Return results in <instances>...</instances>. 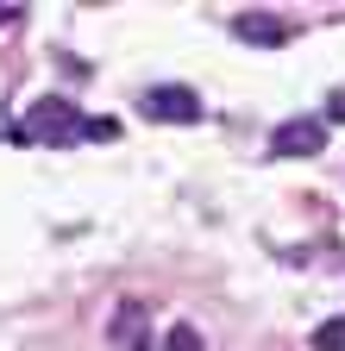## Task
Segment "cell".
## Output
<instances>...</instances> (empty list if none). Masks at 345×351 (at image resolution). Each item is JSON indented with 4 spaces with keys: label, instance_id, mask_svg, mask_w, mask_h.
<instances>
[{
    "label": "cell",
    "instance_id": "4",
    "mask_svg": "<svg viewBox=\"0 0 345 351\" xmlns=\"http://www.w3.org/2000/svg\"><path fill=\"white\" fill-rule=\"evenodd\" d=\"M145 326H151V307H145V301H119V314H113L107 339H113L119 351H145V345H151V332H145Z\"/></svg>",
    "mask_w": 345,
    "mask_h": 351
},
{
    "label": "cell",
    "instance_id": "5",
    "mask_svg": "<svg viewBox=\"0 0 345 351\" xmlns=\"http://www.w3.org/2000/svg\"><path fill=\"white\" fill-rule=\"evenodd\" d=\"M239 38H251V44H283V38H289V25H283V19H270V13H245V19H239Z\"/></svg>",
    "mask_w": 345,
    "mask_h": 351
},
{
    "label": "cell",
    "instance_id": "3",
    "mask_svg": "<svg viewBox=\"0 0 345 351\" xmlns=\"http://www.w3.org/2000/svg\"><path fill=\"white\" fill-rule=\"evenodd\" d=\"M326 145V119H283L270 132V157H314Z\"/></svg>",
    "mask_w": 345,
    "mask_h": 351
},
{
    "label": "cell",
    "instance_id": "9",
    "mask_svg": "<svg viewBox=\"0 0 345 351\" xmlns=\"http://www.w3.org/2000/svg\"><path fill=\"white\" fill-rule=\"evenodd\" d=\"M0 19H19V7H0Z\"/></svg>",
    "mask_w": 345,
    "mask_h": 351
},
{
    "label": "cell",
    "instance_id": "8",
    "mask_svg": "<svg viewBox=\"0 0 345 351\" xmlns=\"http://www.w3.org/2000/svg\"><path fill=\"white\" fill-rule=\"evenodd\" d=\"M333 119H345V95H339V101H333Z\"/></svg>",
    "mask_w": 345,
    "mask_h": 351
},
{
    "label": "cell",
    "instance_id": "2",
    "mask_svg": "<svg viewBox=\"0 0 345 351\" xmlns=\"http://www.w3.org/2000/svg\"><path fill=\"white\" fill-rule=\"evenodd\" d=\"M151 119H169V125H195L201 119V95L195 88H182V82H157V88H145V101H139Z\"/></svg>",
    "mask_w": 345,
    "mask_h": 351
},
{
    "label": "cell",
    "instance_id": "1",
    "mask_svg": "<svg viewBox=\"0 0 345 351\" xmlns=\"http://www.w3.org/2000/svg\"><path fill=\"white\" fill-rule=\"evenodd\" d=\"M25 138H45V145H69V138H88V119H82L69 101H38L25 113Z\"/></svg>",
    "mask_w": 345,
    "mask_h": 351
},
{
    "label": "cell",
    "instance_id": "6",
    "mask_svg": "<svg viewBox=\"0 0 345 351\" xmlns=\"http://www.w3.org/2000/svg\"><path fill=\"white\" fill-rule=\"evenodd\" d=\"M163 345H169V351H207V345H201V332H195L189 320H176V326H169V332H163Z\"/></svg>",
    "mask_w": 345,
    "mask_h": 351
},
{
    "label": "cell",
    "instance_id": "7",
    "mask_svg": "<svg viewBox=\"0 0 345 351\" xmlns=\"http://www.w3.org/2000/svg\"><path fill=\"white\" fill-rule=\"evenodd\" d=\"M314 351H345V320H320L314 326Z\"/></svg>",
    "mask_w": 345,
    "mask_h": 351
}]
</instances>
